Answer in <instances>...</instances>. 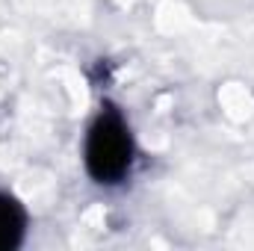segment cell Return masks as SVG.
<instances>
[{
  "instance_id": "cell-1",
  "label": "cell",
  "mask_w": 254,
  "mask_h": 251,
  "mask_svg": "<svg viewBox=\"0 0 254 251\" xmlns=\"http://www.w3.org/2000/svg\"><path fill=\"white\" fill-rule=\"evenodd\" d=\"M133 160H136V145L125 113L113 101H104L101 113L95 116L86 133L83 166L95 184L119 187L122 181H127Z\"/></svg>"
},
{
  "instance_id": "cell-2",
  "label": "cell",
  "mask_w": 254,
  "mask_h": 251,
  "mask_svg": "<svg viewBox=\"0 0 254 251\" xmlns=\"http://www.w3.org/2000/svg\"><path fill=\"white\" fill-rule=\"evenodd\" d=\"M27 237V210L24 204L9 195L0 192V251L18 249Z\"/></svg>"
}]
</instances>
